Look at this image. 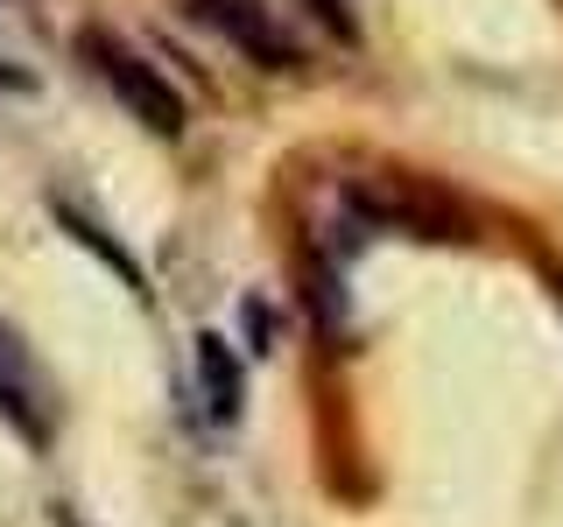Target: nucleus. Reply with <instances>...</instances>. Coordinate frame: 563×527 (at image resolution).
<instances>
[{
  "label": "nucleus",
  "instance_id": "1",
  "mask_svg": "<svg viewBox=\"0 0 563 527\" xmlns=\"http://www.w3.org/2000/svg\"><path fill=\"white\" fill-rule=\"evenodd\" d=\"M78 49H85V64H92L106 85H113V99L128 105L141 127H155V134H184V99H176V85H169L148 57H141V49H128L113 29H85V35H78Z\"/></svg>",
  "mask_w": 563,
  "mask_h": 527
},
{
  "label": "nucleus",
  "instance_id": "2",
  "mask_svg": "<svg viewBox=\"0 0 563 527\" xmlns=\"http://www.w3.org/2000/svg\"><path fill=\"white\" fill-rule=\"evenodd\" d=\"M0 415H8L14 436H29L35 450H49V436H57V386H49L35 345L8 316H0Z\"/></svg>",
  "mask_w": 563,
  "mask_h": 527
},
{
  "label": "nucleus",
  "instance_id": "3",
  "mask_svg": "<svg viewBox=\"0 0 563 527\" xmlns=\"http://www.w3.org/2000/svg\"><path fill=\"white\" fill-rule=\"evenodd\" d=\"M198 22H211V29H225L233 35V43L246 49V57H268V64H296L303 57V49H296V35L275 22L268 8H261V0H198Z\"/></svg>",
  "mask_w": 563,
  "mask_h": 527
},
{
  "label": "nucleus",
  "instance_id": "4",
  "mask_svg": "<svg viewBox=\"0 0 563 527\" xmlns=\"http://www.w3.org/2000/svg\"><path fill=\"white\" fill-rule=\"evenodd\" d=\"M198 380H205V401H211V422H233L240 415V359L225 351V338H198Z\"/></svg>",
  "mask_w": 563,
  "mask_h": 527
},
{
  "label": "nucleus",
  "instance_id": "5",
  "mask_svg": "<svg viewBox=\"0 0 563 527\" xmlns=\"http://www.w3.org/2000/svg\"><path fill=\"white\" fill-rule=\"evenodd\" d=\"M303 8H310L331 35H352V0H303Z\"/></svg>",
  "mask_w": 563,
  "mask_h": 527
}]
</instances>
